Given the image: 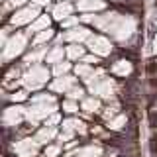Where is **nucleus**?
I'll list each match as a JSON object with an SVG mask.
<instances>
[{
    "instance_id": "f257e3e1",
    "label": "nucleus",
    "mask_w": 157,
    "mask_h": 157,
    "mask_svg": "<svg viewBox=\"0 0 157 157\" xmlns=\"http://www.w3.org/2000/svg\"><path fill=\"white\" fill-rule=\"evenodd\" d=\"M81 22L88 24V26H94L96 29L118 39L120 43H126L130 37H134L137 29V20L134 16H126V14H118V12H104L102 16L82 14Z\"/></svg>"
},
{
    "instance_id": "f03ea898",
    "label": "nucleus",
    "mask_w": 157,
    "mask_h": 157,
    "mask_svg": "<svg viewBox=\"0 0 157 157\" xmlns=\"http://www.w3.org/2000/svg\"><path fill=\"white\" fill-rule=\"evenodd\" d=\"M28 112H26V124L32 128H37L39 124L47 120L51 114L61 110V104L57 102L55 92H37V94H32L28 100Z\"/></svg>"
},
{
    "instance_id": "7ed1b4c3",
    "label": "nucleus",
    "mask_w": 157,
    "mask_h": 157,
    "mask_svg": "<svg viewBox=\"0 0 157 157\" xmlns=\"http://www.w3.org/2000/svg\"><path fill=\"white\" fill-rule=\"evenodd\" d=\"M85 86L88 88V94H94L100 100L112 102L116 100V92H118V85H116V78L108 77L104 69L96 67V71L92 73V77L85 82Z\"/></svg>"
},
{
    "instance_id": "20e7f679",
    "label": "nucleus",
    "mask_w": 157,
    "mask_h": 157,
    "mask_svg": "<svg viewBox=\"0 0 157 157\" xmlns=\"http://www.w3.org/2000/svg\"><path fill=\"white\" fill-rule=\"evenodd\" d=\"M29 37L32 36H29L28 32H14L4 39V43H2V63L6 67L10 65V61H14L16 57L26 53Z\"/></svg>"
},
{
    "instance_id": "39448f33",
    "label": "nucleus",
    "mask_w": 157,
    "mask_h": 157,
    "mask_svg": "<svg viewBox=\"0 0 157 157\" xmlns=\"http://www.w3.org/2000/svg\"><path fill=\"white\" fill-rule=\"evenodd\" d=\"M49 77H53L51 69H49L47 65H43V63L26 67L24 73H22V86H26L29 92L39 90V88L49 85Z\"/></svg>"
},
{
    "instance_id": "423d86ee",
    "label": "nucleus",
    "mask_w": 157,
    "mask_h": 157,
    "mask_svg": "<svg viewBox=\"0 0 157 157\" xmlns=\"http://www.w3.org/2000/svg\"><path fill=\"white\" fill-rule=\"evenodd\" d=\"M37 16H41V8L37 6V4H26V6L18 8L12 12V16L8 18V22L12 28H22V26H29V24L33 22Z\"/></svg>"
},
{
    "instance_id": "0eeeda50",
    "label": "nucleus",
    "mask_w": 157,
    "mask_h": 157,
    "mask_svg": "<svg viewBox=\"0 0 157 157\" xmlns=\"http://www.w3.org/2000/svg\"><path fill=\"white\" fill-rule=\"evenodd\" d=\"M86 49H90V53H94L98 57H110L114 51V45L102 33H90V37L86 39Z\"/></svg>"
},
{
    "instance_id": "6e6552de",
    "label": "nucleus",
    "mask_w": 157,
    "mask_h": 157,
    "mask_svg": "<svg viewBox=\"0 0 157 157\" xmlns=\"http://www.w3.org/2000/svg\"><path fill=\"white\" fill-rule=\"evenodd\" d=\"M26 112L28 108L24 104H10L2 112V124L4 128H18L26 122Z\"/></svg>"
},
{
    "instance_id": "1a4fd4ad",
    "label": "nucleus",
    "mask_w": 157,
    "mask_h": 157,
    "mask_svg": "<svg viewBox=\"0 0 157 157\" xmlns=\"http://www.w3.org/2000/svg\"><path fill=\"white\" fill-rule=\"evenodd\" d=\"M39 147H41V144L36 140V136H29L18 140L12 145V151L16 153V157H36L39 153Z\"/></svg>"
},
{
    "instance_id": "9d476101",
    "label": "nucleus",
    "mask_w": 157,
    "mask_h": 157,
    "mask_svg": "<svg viewBox=\"0 0 157 157\" xmlns=\"http://www.w3.org/2000/svg\"><path fill=\"white\" fill-rule=\"evenodd\" d=\"M90 29L82 24L71 28V29H65L61 36H57V41H67V43H86V39L90 37Z\"/></svg>"
},
{
    "instance_id": "9b49d317",
    "label": "nucleus",
    "mask_w": 157,
    "mask_h": 157,
    "mask_svg": "<svg viewBox=\"0 0 157 157\" xmlns=\"http://www.w3.org/2000/svg\"><path fill=\"white\" fill-rule=\"evenodd\" d=\"M78 82V77L77 75H63V77H55L51 82L47 85V88L51 92H55V94H67L69 90H71L73 86H75Z\"/></svg>"
},
{
    "instance_id": "f8f14e48",
    "label": "nucleus",
    "mask_w": 157,
    "mask_h": 157,
    "mask_svg": "<svg viewBox=\"0 0 157 157\" xmlns=\"http://www.w3.org/2000/svg\"><path fill=\"white\" fill-rule=\"evenodd\" d=\"M47 51H49V47H47V45H41V47H32V51L26 53V55H24V59H22V65H24V69H26V67H32V65H39V63H45Z\"/></svg>"
},
{
    "instance_id": "ddd939ff",
    "label": "nucleus",
    "mask_w": 157,
    "mask_h": 157,
    "mask_svg": "<svg viewBox=\"0 0 157 157\" xmlns=\"http://www.w3.org/2000/svg\"><path fill=\"white\" fill-rule=\"evenodd\" d=\"M59 130H61V128H57V126H45V124H41L33 136H36V140H37L41 145H47V144H51V141L57 140Z\"/></svg>"
},
{
    "instance_id": "4468645a",
    "label": "nucleus",
    "mask_w": 157,
    "mask_h": 157,
    "mask_svg": "<svg viewBox=\"0 0 157 157\" xmlns=\"http://www.w3.org/2000/svg\"><path fill=\"white\" fill-rule=\"evenodd\" d=\"M75 8L82 14H96L106 10V2L104 0H77Z\"/></svg>"
},
{
    "instance_id": "2eb2a0df",
    "label": "nucleus",
    "mask_w": 157,
    "mask_h": 157,
    "mask_svg": "<svg viewBox=\"0 0 157 157\" xmlns=\"http://www.w3.org/2000/svg\"><path fill=\"white\" fill-rule=\"evenodd\" d=\"M134 73V63L130 59H118L116 63L110 65V75L114 77H120V78H126Z\"/></svg>"
},
{
    "instance_id": "dca6fc26",
    "label": "nucleus",
    "mask_w": 157,
    "mask_h": 157,
    "mask_svg": "<svg viewBox=\"0 0 157 157\" xmlns=\"http://www.w3.org/2000/svg\"><path fill=\"white\" fill-rule=\"evenodd\" d=\"M51 8V16L53 20H57V22H63L65 18L73 16V12H75V6H73V2H57L53 4Z\"/></svg>"
},
{
    "instance_id": "f3484780",
    "label": "nucleus",
    "mask_w": 157,
    "mask_h": 157,
    "mask_svg": "<svg viewBox=\"0 0 157 157\" xmlns=\"http://www.w3.org/2000/svg\"><path fill=\"white\" fill-rule=\"evenodd\" d=\"M81 110L85 112V114H88V116L100 114V112H102V100L98 96L90 94V96H86V98L81 100Z\"/></svg>"
},
{
    "instance_id": "a211bd4d",
    "label": "nucleus",
    "mask_w": 157,
    "mask_h": 157,
    "mask_svg": "<svg viewBox=\"0 0 157 157\" xmlns=\"http://www.w3.org/2000/svg\"><path fill=\"white\" fill-rule=\"evenodd\" d=\"M51 22H53V16H47V14H41V16H37V18L33 20L32 24H29L26 32L29 33V36H36L37 32H43V29L51 28Z\"/></svg>"
},
{
    "instance_id": "6ab92c4d",
    "label": "nucleus",
    "mask_w": 157,
    "mask_h": 157,
    "mask_svg": "<svg viewBox=\"0 0 157 157\" xmlns=\"http://www.w3.org/2000/svg\"><path fill=\"white\" fill-rule=\"evenodd\" d=\"M57 37V33H55V29L53 28H47V29H43V32H37L36 36L32 37V47H41V45H47L51 39H55Z\"/></svg>"
},
{
    "instance_id": "aec40b11",
    "label": "nucleus",
    "mask_w": 157,
    "mask_h": 157,
    "mask_svg": "<svg viewBox=\"0 0 157 157\" xmlns=\"http://www.w3.org/2000/svg\"><path fill=\"white\" fill-rule=\"evenodd\" d=\"M65 53L69 61H81L86 55V47H82V43H67Z\"/></svg>"
},
{
    "instance_id": "412c9836",
    "label": "nucleus",
    "mask_w": 157,
    "mask_h": 157,
    "mask_svg": "<svg viewBox=\"0 0 157 157\" xmlns=\"http://www.w3.org/2000/svg\"><path fill=\"white\" fill-rule=\"evenodd\" d=\"M63 59H67V53H65V47H63V45L49 47L47 57H45V63H47V65H55V63L63 61Z\"/></svg>"
},
{
    "instance_id": "4be33fe9",
    "label": "nucleus",
    "mask_w": 157,
    "mask_h": 157,
    "mask_svg": "<svg viewBox=\"0 0 157 157\" xmlns=\"http://www.w3.org/2000/svg\"><path fill=\"white\" fill-rule=\"evenodd\" d=\"M73 71H75V75L81 78L82 82H86L88 78L92 77V73L96 71V65H88V63H82V61H78L77 65H75V69H73Z\"/></svg>"
},
{
    "instance_id": "5701e85b",
    "label": "nucleus",
    "mask_w": 157,
    "mask_h": 157,
    "mask_svg": "<svg viewBox=\"0 0 157 157\" xmlns=\"http://www.w3.org/2000/svg\"><path fill=\"white\" fill-rule=\"evenodd\" d=\"M8 100L12 102V104H24V102H28L29 100V90L26 86H22V88H14L12 92L8 94Z\"/></svg>"
},
{
    "instance_id": "b1692460",
    "label": "nucleus",
    "mask_w": 157,
    "mask_h": 157,
    "mask_svg": "<svg viewBox=\"0 0 157 157\" xmlns=\"http://www.w3.org/2000/svg\"><path fill=\"white\" fill-rule=\"evenodd\" d=\"M73 69H75V67L71 65V61H69V59H63V61L51 65V75L53 77H63V75H69Z\"/></svg>"
},
{
    "instance_id": "393cba45",
    "label": "nucleus",
    "mask_w": 157,
    "mask_h": 157,
    "mask_svg": "<svg viewBox=\"0 0 157 157\" xmlns=\"http://www.w3.org/2000/svg\"><path fill=\"white\" fill-rule=\"evenodd\" d=\"M126 124H128V116L120 112L118 116H114L112 120L106 122V128H108V130H112V132H120V130H124V128H126Z\"/></svg>"
},
{
    "instance_id": "a878e982",
    "label": "nucleus",
    "mask_w": 157,
    "mask_h": 157,
    "mask_svg": "<svg viewBox=\"0 0 157 157\" xmlns=\"http://www.w3.org/2000/svg\"><path fill=\"white\" fill-rule=\"evenodd\" d=\"M86 94H88V88L85 86V85H77L71 88V90L65 94V98H71V100H77V102H81L82 98H86Z\"/></svg>"
},
{
    "instance_id": "bb28decb",
    "label": "nucleus",
    "mask_w": 157,
    "mask_h": 157,
    "mask_svg": "<svg viewBox=\"0 0 157 157\" xmlns=\"http://www.w3.org/2000/svg\"><path fill=\"white\" fill-rule=\"evenodd\" d=\"M78 110H81V102L71 100V98H65L61 102V112H65L67 116H77Z\"/></svg>"
},
{
    "instance_id": "cd10ccee",
    "label": "nucleus",
    "mask_w": 157,
    "mask_h": 157,
    "mask_svg": "<svg viewBox=\"0 0 157 157\" xmlns=\"http://www.w3.org/2000/svg\"><path fill=\"white\" fill-rule=\"evenodd\" d=\"M120 114V104H118L116 100H112V102H108V106H102V112H100V116L104 118V120H112L114 116Z\"/></svg>"
},
{
    "instance_id": "c85d7f7f",
    "label": "nucleus",
    "mask_w": 157,
    "mask_h": 157,
    "mask_svg": "<svg viewBox=\"0 0 157 157\" xmlns=\"http://www.w3.org/2000/svg\"><path fill=\"white\" fill-rule=\"evenodd\" d=\"M61 151H63V145L59 141H55V144L51 141V144L43 145V157H59Z\"/></svg>"
},
{
    "instance_id": "c756f323",
    "label": "nucleus",
    "mask_w": 157,
    "mask_h": 157,
    "mask_svg": "<svg viewBox=\"0 0 157 157\" xmlns=\"http://www.w3.org/2000/svg\"><path fill=\"white\" fill-rule=\"evenodd\" d=\"M26 4H29V0H4V14L8 10H18V8L26 6Z\"/></svg>"
},
{
    "instance_id": "7c9ffc66",
    "label": "nucleus",
    "mask_w": 157,
    "mask_h": 157,
    "mask_svg": "<svg viewBox=\"0 0 157 157\" xmlns=\"http://www.w3.org/2000/svg\"><path fill=\"white\" fill-rule=\"evenodd\" d=\"M59 24H61L63 29H71V28H75V26L81 24V16H69V18H65L63 22H59Z\"/></svg>"
},
{
    "instance_id": "2f4dec72",
    "label": "nucleus",
    "mask_w": 157,
    "mask_h": 157,
    "mask_svg": "<svg viewBox=\"0 0 157 157\" xmlns=\"http://www.w3.org/2000/svg\"><path fill=\"white\" fill-rule=\"evenodd\" d=\"M61 122H63V118H61V110H59V112H55V114L49 116L43 124H45V126H57V128H61Z\"/></svg>"
},
{
    "instance_id": "473e14b6",
    "label": "nucleus",
    "mask_w": 157,
    "mask_h": 157,
    "mask_svg": "<svg viewBox=\"0 0 157 157\" xmlns=\"http://www.w3.org/2000/svg\"><path fill=\"white\" fill-rule=\"evenodd\" d=\"M100 59H102V57L94 55V53H86V55L82 57L81 61H82V63H88V65H96V67H98V63H100Z\"/></svg>"
},
{
    "instance_id": "72a5a7b5",
    "label": "nucleus",
    "mask_w": 157,
    "mask_h": 157,
    "mask_svg": "<svg viewBox=\"0 0 157 157\" xmlns=\"http://www.w3.org/2000/svg\"><path fill=\"white\" fill-rule=\"evenodd\" d=\"M33 4H37L39 8H49L51 6V0H32Z\"/></svg>"
},
{
    "instance_id": "f704fd0d",
    "label": "nucleus",
    "mask_w": 157,
    "mask_h": 157,
    "mask_svg": "<svg viewBox=\"0 0 157 157\" xmlns=\"http://www.w3.org/2000/svg\"><path fill=\"white\" fill-rule=\"evenodd\" d=\"M151 53L157 55V18H155V37H153V45H151Z\"/></svg>"
},
{
    "instance_id": "c9c22d12",
    "label": "nucleus",
    "mask_w": 157,
    "mask_h": 157,
    "mask_svg": "<svg viewBox=\"0 0 157 157\" xmlns=\"http://www.w3.org/2000/svg\"><path fill=\"white\" fill-rule=\"evenodd\" d=\"M59 2H73V0H59Z\"/></svg>"
},
{
    "instance_id": "e433bc0d",
    "label": "nucleus",
    "mask_w": 157,
    "mask_h": 157,
    "mask_svg": "<svg viewBox=\"0 0 157 157\" xmlns=\"http://www.w3.org/2000/svg\"><path fill=\"white\" fill-rule=\"evenodd\" d=\"M116 2H128V0H116Z\"/></svg>"
}]
</instances>
